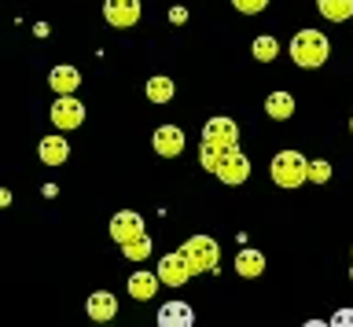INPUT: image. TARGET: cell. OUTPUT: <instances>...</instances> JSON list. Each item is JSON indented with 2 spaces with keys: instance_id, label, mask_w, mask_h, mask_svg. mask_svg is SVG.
<instances>
[{
  "instance_id": "cell-5",
  "label": "cell",
  "mask_w": 353,
  "mask_h": 327,
  "mask_svg": "<svg viewBox=\"0 0 353 327\" xmlns=\"http://www.w3.org/2000/svg\"><path fill=\"white\" fill-rule=\"evenodd\" d=\"M203 144L217 147V151L239 147V125L232 122V118H210L203 125Z\"/></svg>"
},
{
  "instance_id": "cell-1",
  "label": "cell",
  "mask_w": 353,
  "mask_h": 327,
  "mask_svg": "<svg viewBox=\"0 0 353 327\" xmlns=\"http://www.w3.org/2000/svg\"><path fill=\"white\" fill-rule=\"evenodd\" d=\"M331 56V41L320 34V30H298V34L291 37V59H294V67H302V70H316V67H324Z\"/></svg>"
},
{
  "instance_id": "cell-7",
  "label": "cell",
  "mask_w": 353,
  "mask_h": 327,
  "mask_svg": "<svg viewBox=\"0 0 353 327\" xmlns=\"http://www.w3.org/2000/svg\"><path fill=\"white\" fill-rule=\"evenodd\" d=\"M148 228H143V217L132 213V210H118L114 217H110V239H114L118 246L132 243V239H140Z\"/></svg>"
},
{
  "instance_id": "cell-26",
  "label": "cell",
  "mask_w": 353,
  "mask_h": 327,
  "mask_svg": "<svg viewBox=\"0 0 353 327\" xmlns=\"http://www.w3.org/2000/svg\"><path fill=\"white\" fill-rule=\"evenodd\" d=\"M11 202V191H4V188H0V206H8Z\"/></svg>"
},
{
  "instance_id": "cell-21",
  "label": "cell",
  "mask_w": 353,
  "mask_h": 327,
  "mask_svg": "<svg viewBox=\"0 0 353 327\" xmlns=\"http://www.w3.org/2000/svg\"><path fill=\"white\" fill-rule=\"evenodd\" d=\"M151 250H154V246H151V235L143 232L140 239H132V243L121 246V254H125L129 261H148V257H151Z\"/></svg>"
},
{
  "instance_id": "cell-16",
  "label": "cell",
  "mask_w": 353,
  "mask_h": 327,
  "mask_svg": "<svg viewBox=\"0 0 353 327\" xmlns=\"http://www.w3.org/2000/svg\"><path fill=\"white\" fill-rule=\"evenodd\" d=\"M265 114H269L272 122H287V118L294 114V96H291V92H272V96H265Z\"/></svg>"
},
{
  "instance_id": "cell-22",
  "label": "cell",
  "mask_w": 353,
  "mask_h": 327,
  "mask_svg": "<svg viewBox=\"0 0 353 327\" xmlns=\"http://www.w3.org/2000/svg\"><path fill=\"white\" fill-rule=\"evenodd\" d=\"M221 155H225V151H217V147H210V144L199 147V162H203V169H210V173H217Z\"/></svg>"
},
{
  "instance_id": "cell-15",
  "label": "cell",
  "mask_w": 353,
  "mask_h": 327,
  "mask_svg": "<svg viewBox=\"0 0 353 327\" xmlns=\"http://www.w3.org/2000/svg\"><path fill=\"white\" fill-rule=\"evenodd\" d=\"M48 85H52V92H55V96H74V92H77V85H81V74L63 63V67H55V70L48 74Z\"/></svg>"
},
{
  "instance_id": "cell-20",
  "label": "cell",
  "mask_w": 353,
  "mask_h": 327,
  "mask_svg": "<svg viewBox=\"0 0 353 327\" xmlns=\"http://www.w3.org/2000/svg\"><path fill=\"white\" fill-rule=\"evenodd\" d=\"M254 59L258 63H272L276 56H280V45H276V37H269V34H261V37H254Z\"/></svg>"
},
{
  "instance_id": "cell-10",
  "label": "cell",
  "mask_w": 353,
  "mask_h": 327,
  "mask_svg": "<svg viewBox=\"0 0 353 327\" xmlns=\"http://www.w3.org/2000/svg\"><path fill=\"white\" fill-rule=\"evenodd\" d=\"M154 151H159L162 158H176L184 151V129H176V125H162V129H154Z\"/></svg>"
},
{
  "instance_id": "cell-24",
  "label": "cell",
  "mask_w": 353,
  "mask_h": 327,
  "mask_svg": "<svg viewBox=\"0 0 353 327\" xmlns=\"http://www.w3.org/2000/svg\"><path fill=\"white\" fill-rule=\"evenodd\" d=\"M309 180H313V184H327V180H331V166H327L324 158H320V162H309Z\"/></svg>"
},
{
  "instance_id": "cell-6",
  "label": "cell",
  "mask_w": 353,
  "mask_h": 327,
  "mask_svg": "<svg viewBox=\"0 0 353 327\" xmlns=\"http://www.w3.org/2000/svg\"><path fill=\"white\" fill-rule=\"evenodd\" d=\"M154 272H159V279L165 283V287H184V283L195 276L192 265H188V257H184V250H176V254H165Z\"/></svg>"
},
{
  "instance_id": "cell-14",
  "label": "cell",
  "mask_w": 353,
  "mask_h": 327,
  "mask_svg": "<svg viewBox=\"0 0 353 327\" xmlns=\"http://www.w3.org/2000/svg\"><path fill=\"white\" fill-rule=\"evenodd\" d=\"M261 272H265V254H261V250H254V246L239 250V254H236V276H243V279H258Z\"/></svg>"
},
{
  "instance_id": "cell-27",
  "label": "cell",
  "mask_w": 353,
  "mask_h": 327,
  "mask_svg": "<svg viewBox=\"0 0 353 327\" xmlns=\"http://www.w3.org/2000/svg\"><path fill=\"white\" fill-rule=\"evenodd\" d=\"M350 133H353V118H350Z\"/></svg>"
},
{
  "instance_id": "cell-2",
  "label": "cell",
  "mask_w": 353,
  "mask_h": 327,
  "mask_svg": "<svg viewBox=\"0 0 353 327\" xmlns=\"http://www.w3.org/2000/svg\"><path fill=\"white\" fill-rule=\"evenodd\" d=\"M269 173H272L276 188L294 191V188H302V184L309 180V158L298 155V151H280V155L272 158V169Z\"/></svg>"
},
{
  "instance_id": "cell-12",
  "label": "cell",
  "mask_w": 353,
  "mask_h": 327,
  "mask_svg": "<svg viewBox=\"0 0 353 327\" xmlns=\"http://www.w3.org/2000/svg\"><path fill=\"white\" fill-rule=\"evenodd\" d=\"M159 287H162L159 272H132L129 276V294L137 302H151L154 294H159Z\"/></svg>"
},
{
  "instance_id": "cell-19",
  "label": "cell",
  "mask_w": 353,
  "mask_h": 327,
  "mask_svg": "<svg viewBox=\"0 0 353 327\" xmlns=\"http://www.w3.org/2000/svg\"><path fill=\"white\" fill-rule=\"evenodd\" d=\"M192 320H195V316H192V309H188L184 302H170V305H165V309L159 313V324H162V327H170V324H181V327H188Z\"/></svg>"
},
{
  "instance_id": "cell-28",
  "label": "cell",
  "mask_w": 353,
  "mask_h": 327,
  "mask_svg": "<svg viewBox=\"0 0 353 327\" xmlns=\"http://www.w3.org/2000/svg\"><path fill=\"white\" fill-rule=\"evenodd\" d=\"M350 279H353V268H350Z\"/></svg>"
},
{
  "instance_id": "cell-13",
  "label": "cell",
  "mask_w": 353,
  "mask_h": 327,
  "mask_svg": "<svg viewBox=\"0 0 353 327\" xmlns=\"http://www.w3.org/2000/svg\"><path fill=\"white\" fill-rule=\"evenodd\" d=\"M37 151H41V162H44V166H63V162L70 158V144H66V140H63L59 133L44 136Z\"/></svg>"
},
{
  "instance_id": "cell-9",
  "label": "cell",
  "mask_w": 353,
  "mask_h": 327,
  "mask_svg": "<svg viewBox=\"0 0 353 327\" xmlns=\"http://www.w3.org/2000/svg\"><path fill=\"white\" fill-rule=\"evenodd\" d=\"M85 122V103L74 100V96H59L52 103V125L55 129H77Z\"/></svg>"
},
{
  "instance_id": "cell-3",
  "label": "cell",
  "mask_w": 353,
  "mask_h": 327,
  "mask_svg": "<svg viewBox=\"0 0 353 327\" xmlns=\"http://www.w3.org/2000/svg\"><path fill=\"white\" fill-rule=\"evenodd\" d=\"M181 250H184V257H188V265H192L195 276H203V272H214L217 261H221V246H217L210 235H192Z\"/></svg>"
},
{
  "instance_id": "cell-11",
  "label": "cell",
  "mask_w": 353,
  "mask_h": 327,
  "mask_svg": "<svg viewBox=\"0 0 353 327\" xmlns=\"http://www.w3.org/2000/svg\"><path fill=\"white\" fill-rule=\"evenodd\" d=\"M85 309H88V316H92V320L107 324V320H114V316H118V298H114L110 291H96V294H88Z\"/></svg>"
},
{
  "instance_id": "cell-4",
  "label": "cell",
  "mask_w": 353,
  "mask_h": 327,
  "mask_svg": "<svg viewBox=\"0 0 353 327\" xmlns=\"http://www.w3.org/2000/svg\"><path fill=\"white\" fill-rule=\"evenodd\" d=\"M250 177V158L243 155L239 147H228L225 155H221V166H217V180L228 184V188H239V184H247Z\"/></svg>"
},
{
  "instance_id": "cell-17",
  "label": "cell",
  "mask_w": 353,
  "mask_h": 327,
  "mask_svg": "<svg viewBox=\"0 0 353 327\" xmlns=\"http://www.w3.org/2000/svg\"><path fill=\"white\" fill-rule=\"evenodd\" d=\"M316 12L327 23H346V19H353V0H316Z\"/></svg>"
},
{
  "instance_id": "cell-18",
  "label": "cell",
  "mask_w": 353,
  "mask_h": 327,
  "mask_svg": "<svg viewBox=\"0 0 353 327\" xmlns=\"http://www.w3.org/2000/svg\"><path fill=\"white\" fill-rule=\"evenodd\" d=\"M143 92H148V100H151V103H170V100H173V92H176V85L165 78V74H159V78H148Z\"/></svg>"
},
{
  "instance_id": "cell-8",
  "label": "cell",
  "mask_w": 353,
  "mask_h": 327,
  "mask_svg": "<svg viewBox=\"0 0 353 327\" xmlns=\"http://www.w3.org/2000/svg\"><path fill=\"white\" fill-rule=\"evenodd\" d=\"M140 0H103V19L118 30H129L140 23Z\"/></svg>"
},
{
  "instance_id": "cell-25",
  "label": "cell",
  "mask_w": 353,
  "mask_h": 327,
  "mask_svg": "<svg viewBox=\"0 0 353 327\" xmlns=\"http://www.w3.org/2000/svg\"><path fill=\"white\" fill-rule=\"evenodd\" d=\"M170 23H188V12H184V8H173V12H170Z\"/></svg>"
},
{
  "instance_id": "cell-23",
  "label": "cell",
  "mask_w": 353,
  "mask_h": 327,
  "mask_svg": "<svg viewBox=\"0 0 353 327\" xmlns=\"http://www.w3.org/2000/svg\"><path fill=\"white\" fill-rule=\"evenodd\" d=\"M232 8L243 15H261L265 8H269V0H232Z\"/></svg>"
}]
</instances>
